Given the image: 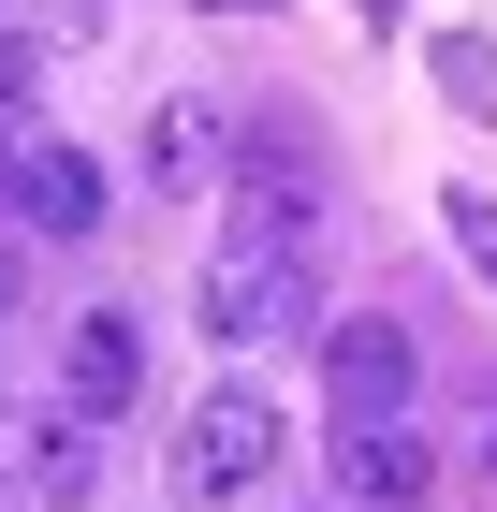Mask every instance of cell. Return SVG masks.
Segmentation results:
<instances>
[{
	"label": "cell",
	"instance_id": "cell-1",
	"mask_svg": "<svg viewBox=\"0 0 497 512\" xmlns=\"http://www.w3.org/2000/svg\"><path fill=\"white\" fill-rule=\"evenodd\" d=\"M278 395H249V381H220L191 410V425H176V512H205V498H249V483H278Z\"/></svg>",
	"mask_w": 497,
	"mask_h": 512
},
{
	"label": "cell",
	"instance_id": "cell-2",
	"mask_svg": "<svg viewBox=\"0 0 497 512\" xmlns=\"http://www.w3.org/2000/svg\"><path fill=\"white\" fill-rule=\"evenodd\" d=\"M293 322H322L307 249H220V264H205V337H220V352H264Z\"/></svg>",
	"mask_w": 497,
	"mask_h": 512
},
{
	"label": "cell",
	"instance_id": "cell-3",
	"mask_svg": "<svg viewBox=\"0 0 497 512\" xmlns=\"http://www.w3.org/2000/svg\"><path fill=\"white\" fill-rule=\"evenodd\" d=\"M410 381H424L410 322H337V337H322V395H337V425H410Z\"/></svg>",
	"mask_w": 497,
	"mask_h": 512
},
{
	"label": "cell",
	"instance_id": "cell-4",
	"mask_svg": "<svg viewBox=\"0 0 497 512\" xmlns=\"http://www.w3.org/2000/svg\"><path fill=\"white\" fill-rule=\"evenodd\" d=\"M0 220H30V235H59V249H74V235H103V220H117V205H103V161H88V147H44V132H30V147H15V191H0Z\"/></svg>",
	"mask_w": 497,
	"mask_h": 512
},
{
	"label": "cell",
	"instance_id": "cell-5",
	"mask_svg": "<svg viewBox=\"0 0 497 512\" xmlns=\"http://www.w3.org/2000/svg\"><path fill=\"white\" fill-rule=\"evenodd\" d=\"M307 191H322V176H307V147H234V235L220 249H307Z\"/></svg>",
	"mask_w": 497,
	"mask_h": 512
},
{
	"label": "cell",
	"instance_id": "cell-6",
	"mask_svg": "<svg viewBox=\"0 0 497 512\" xmlns=\"http://www.w3.org/2000/svg\"><path fill=\"white\" fill-rule=\"evenodd\" d=\"M424 483H439V454L410 425H337V498L351 512H424Z\"/></svg>",
	"mask_w": 497,
	"mask_h": 512
},
{
	"label": "cell",
	"instance_id": "cell-7",
	"mask_svg": "<svg viewBox=\"0 0 497 512\" xmlns=\"http://www.w3.org/2000/svg\"><path fill=\"white\" fill-rule=\"evenodd\" d=\"M59 381H74V425H117V410H132V381H147L132 308H88V322H74V352H59Z\"/></svg>",
	"mask_w": 497,
	"mask_h": 512
},
{
	"label": "cell",
	"instance_id": "cell-8",
	"mask_svg": "<svg viewBox=\"0 0 497 512\" xmlns=\"http://www.w3.org/2000/svg\"><path fill=\"white\" fill-rule=\"evenodd\" d=\"M147 176L161 191H205V176H234V118H220V88H176L147 118Z\"/></svg>",
	"mask_w": 497,
	"mask_h": 512
},
{
	"label": "cell",
	"instance_id": "cell-9",
	"mask_svg": "<svg viewBox=\"0 0 497 512\" xmlns=\"http://www.w3.org/2000/svg\"><path fill=\"white\" fill-rule=\"evenodd\" d=\"M0 454H15V483H30L44 512H74L88 483H103V425H74V410H44V425H15Z\"/></svg>",
	"mask_w": 497,
	"mask_h": 512
},
{
	"label": "cell",
	"instance_id": "cell-10",
	"mask_svg": "<svg viewBox=\"0 0 497 512\" xmlns=\"http://www.w3.org/2000/svg\"><path fill=\"white\" fill-rule=\"evenodd\" d=\"M439 88H454L468 118H497V44L483 30H439Z\"/></svg>",
	"mask_w": 497,
	"mask_h": 512
},
{
	"label": "cell",
	"instance_id": "cell-11",
	"mask_svg": "<svg viewBox=\"0 0 497 512\" xmlns=\"http://www.w3.org/2000/svg\"><path fill=\"white\" fill-rule=\"evenodd\" d=\"M103 15H117V0H30L15 44H30V59H44V44H103Z\"/></svg>",
	"mask_w": 497,
	"mask_h": 512
},
{
	"label": "cell",
	"instance_id": "cell-12",
	"mask_svg": "<svg viewBox=\"0 0 497 512\" xmlns=\"http://www.w3.org/2000/svg\"><path fill=\"white\" fill-rule=\"evenodd\" d=\"M454 249H468V278L497 293V191H454Z\"/></svg>",
	"mask_w": 497,
	"mask_h": 512
},
{
	"label": "cell",
	"instance_id": "cell-13",
	"mask_svg": "<svg viewBox=\"0 0 497 512\" xmlns=\"http://www.w3.org/2000/svg\"><path fill=\"white\" fill-rule=\"evenodd\" d=\"M0 512H44V498H30V483H15V454H0Z\"/></svg>",
	"mask_w": 497,
	"mask_h": 512
},
{
	"label": "cell",
	"instance_id": "cell-14",
	"mask_svg": "<svg viewBox=\"0 0 497 512\" xmlns=\"http://www.w3.org/2000/svg\"><path fill=\"white\" fill-rule=\"evenodd\" d=\"M205 15H264V0H205Z\"/></svg>",
	"mask_w": 497,
	"mask_h": 512
},
{
	"label": "cell",
	"instance_id": "cell-15",
	"mask_svg": "<svg viewBox=\"0 0 497 512\" xmlns=\"http://www.w3.org/2000/svg\"><path fill=\"white\" fill-rule=\"evenodd\" d=\"M483 454H497V439H483Z\"/></svg>",
	"mask_w": 497,
	"mask_h": 512
}]
</instances>
